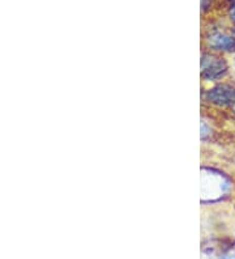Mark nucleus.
<instances>
[{"mask_svg": "<svg viewBox=\"0 0 235 259\" xmlns=\"http://www.w3.org/2000/svg\"><path fill=\"white\" fill-rule=\"evenodd\" d=\"M201 173V195L203 203L218 202L230 191L231 182L225 174L216 169L203 167Z\"/></svg>", "mask_w": 235, "mask_h": 259, "instance_id": "nucleus-1", "label": "nucleus"}, {"mask_svg": "<svg viewBox=\"0 0 235 259\" xmlns=\"http://www.w3.org/2000/svg\"><path fill=\"white\" fill-rule=\"evenodd\" d=\"M227 71V64L222 58L212 54L201 57V77L205 80H216L222 77Z\"/></svg>", "mask_w": 235, "mask_h": 259, "instance_id": "nucleus-2", "label": "nucleus"}, {"mask_svg": "<svg viewBox=\"0 0 235 259\" xmlns=\"http://www.w3.org/2000/svg\"><path fill=\"white\" fill-rule=\"evenodd\" d=\"M207 100L218 106L235 104V88L229 84H218L208 91Z\"/></svg>", "mask_w": 235, "mask_h": 259, "instance_id": "nucleus-3", "label": "nucleus"}, {"mask_svg": "<svg viewBox=\"0 0 235 259\" xmlns=\"http://www.w3.org/2000/svg\"><path fill=\"white\" fill-rule=\"evenodd\" d=\"M208 44L212 49L218 51H235V38L226 33L217 32L208 38Z\"/></svg>", "mask_w": 235, "mask_h": 259, "instance_id": "nucleus-4", "label": "nucleus"}, {"mask_svg": "<svg viewBox=\"0 0 235 259\" xmlns=\"http://www.w3.org/2000/svg\"><path fill=\"white\" fill-rule=\"evenodd\" d=\"M209 127L205 122H201V139H205L208 135H209Z\"/></svg>", "mask_w": 235, "mask_h": 259, "instance_id": "nucleus-5", "label": "nucleus"}, {"mask_svg": "<svg viewBox=\"0 0 235 259\" xmlns=\"http://www.w3.org/2000/svg\"><path fill=\"white\" fill-rule=\"evenodd\" d=\"M230 19H231V21L235 24V3L232 4L231 8H230Z\"/></svg>", "mask_w": 235, "mask_h": 259, "instance_id": "nucleus-6", "label": "nucleus"}, {"mask_svg": "<svg viewBox=\"0 0 235 259\" xmlns=\"http://www.w3.org/2000/svg\"><path fill=\"white\" fill-rule=\"evenodd\" d=\"M234 111H235V106H234Z\"/></svg>", "mask_w": 235, "mask_h": 259, "instance_id": "nucleus-7", "label": "nucleus"}]
</instances>
